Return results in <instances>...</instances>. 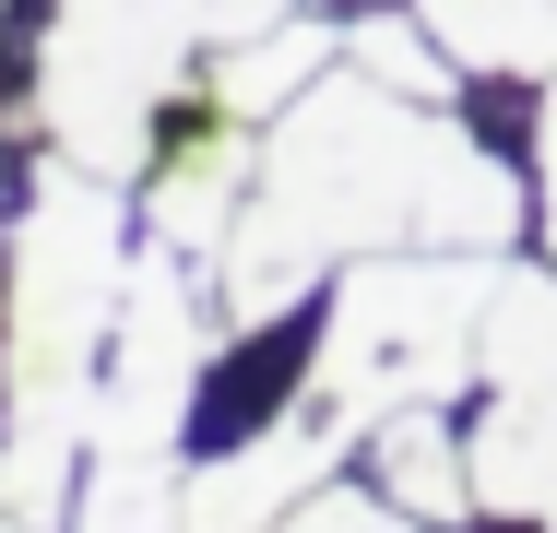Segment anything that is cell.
<instances>
[{"label": "cell", "instance_id": "obj_15", "mask_svg": "<svg viewBox=\"0 0 557 533\" xmlns=\"http://www.w3.org/2000/svg\"><path fill=\"white\" fill-rule=\"evenodd\" d=\"M0 12H12V0H0Z\"/></svg>", "mask_w": 557, "mask_h": 533}, {"label": "cell", "instance_id": "obj_5", "mask_svg": "<svg viewBox=\"0 0 557 533\" xmlns=\"http://www.w3.org/2000/svg\"><path fill=\"white\" fill-rule=\"evenodd\" d=\"M344 450H368V438H356V426L297 380L273 416L237 426L214 462H190V486H178V533H273L297 498H321V486H333Z\"/></svg>", "mask_w": 557, "mask_h": 533}, {"label": "cell", "instance_id": "obj_2", "mask_svg": "<svg viewBox=\"0 0 557 533\" xmlns=\"http://www.w3.org/2000/svg\"><path fill=\"white\" fill-rule=\"evenodd\" d=\"M131 261H143L131 190L48 142V166L24 178V202L0 225V510H24L48 533H72Z\"/></svg>", "mask_w": 557, "mask_h": 533}, {"label": "cell", "instance_id": "obj_11", "mask_svg": "<svg viewBox=\"0 0 557 533\" xmlns=\"http://www.w3.org/2000/svg\"><path fill=\"white\" fill-rule=\"evenodd\" d=\"M273 533H440V522H416V510L380 498V486H321V498H297Z\"/></svg>", "mask_w": 557, "mask_h": 533}, {"label": "cell", "instance_id": "obj_10", "mask_svg": "<svg viewBox=\"0 0 557 533\" xmlns=\"http://www.w3.org/2000/svg\"><path fill=\"white\" fill-rule=\"evenodd\" d=\"M344 60L380 72L392 96H428V107H450V84H462V60L428 36V12H392V0H368V12L344 24Z\"/></svg>", "mask_w": 557, "mask_h": 533}, {"label": "cell", "instance_id": "obj_12", "mask_svg": "<svg viewBox=\"0 0 557 533\" xmlns=\"http://www.w3.org/2000/svg\"><path fill=\"white\" fill-rule=\"evenodd\" d=\"M534 213H546V261H557V72H546V107H534Z\"/></svg>", "mask_w": 557, "mask_h": 533}, {"label": "cell", "instance_id": "obj_8", "mask_svg": "<svg viewBox=\"0 0 557 533\" xmlns=\"http://www.w3.org/2000/svg\"><path fill=\"white\" fill-rule=\"evenodd\" d=\"M368 486L380 498H404L416 522H474V450L450 438L440 404H404V416H380L368 426Z\"/></svg>", "mask_w": 557, "mask_h": 533}, {"label": "cell", "instance_id": "obj_6", "mask_svg": "<svg viewBox=\"0 0 557 533\" xmlns=\"http://www.w3.org/2000/svg\"><path fill=\"white\" fill-rule=\"evenodd\" d=\"M249 178H261V119H237V107H214L190 84V119L166 107V131L143 154V225L166 249L214 261L225 237H237V213H249Z\"/></svg>", "mask_w": 557, "mask_h": 533}, {"label": "cell", "instance_id": "obj_14", "mask_svg": "<svg viewBox=\"0 0 557 533\" xmlns=\"http://www.w3.org/2000/svg\"><path fill=\"white\" fill-rule=\"evenodd\" d=\"M0 190H12V166H0Z\"/></svg>", "mask_w": 557, "mask_h": 533}, {"label": "cell", "instance_id": "obj_3", "mask_svg": "<svg viewBox=\"0 0 557 533\" xmlns=\"http://www.w3.org/2000/svg\"><path fill=\"white\" fill-rule=\"evenodd\" d=\"M498 249H368L333 273V309L309 344V392L356 438L404 404H450L462 380H486V309H498Z\"/></svg>", "mask_w": 557, "mask_h": 533}, {"label": "cell", "instance_id": "obj_9", "mask_svg": "<svg viewBox=\"0 0 557 533\" xmlns=\"http://www.w3.org/2000/svg\"><path fill=\"white\" fill-rule=\"evenodd\" d=\"M416 12L474 84H546L557 72V0H416Z\"/></svg>", "mask_w": 557, "mask_h": 533}, {"label": "cell", "instance_id": "obj_4", "mask_svg": "<svg viewBox=\"0 0 557 533\" xmlns=\"http://www.w3.org/2000/svg\"><path fill=\"white\" fill-rule=\"evenodd\" d=\"M474 510L557 533V273H498L486 309V416H474Z\"/></svg>", "mask_w": 557, "mask_h": 533}, {"label": "cell", "instance_id": "obj_1", "mask_svg": "<svg viewBox=\"0 0 557 533\" xmlns=\"http://www.w3.org/2000/svg\"><path fill=\"white\" fill-rule=\"evenodd\" d=\"M510 225H522V178L450 107L392 96L380 72L333 60L261 131L249 213L214 249V309L225 332H273L321 273L368 249H510Z\"/></svg>", "mask_w": 557, "mask_h": 533}, {"label": "cell", "instance_id": "obj_13", "mask_svg": "<svg viewBox=\"0 0 557 533\" xmlns=\"http://www.w3.org/2000/svg\"><path fill=\"white\" fill-rule=\"evenodd\" d=\"M0 533H48V522H24V510H0Z\"/></svg>", "mask_w": 557, "mask_h": 533}, {"label": "cell", "instance_id": "obj_7", "mask_svg": "<svg viewBox=\"0 0 557 533\" xmlns=\"http://www.w3.org/2000/svg\"><path fill=\"white\" fill-rule=\"evenodd\" d=\"M333 60H344L333 24H321V12H285V24H261V36H225V48H202V96L237 107V119H285V107L309 96Z\"/></svg>", "mask_w": 557, "mask_h": 533}]
</instances>
